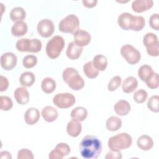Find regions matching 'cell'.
Listing matches in <instances>:
<instances>
[{
  "instance_id": "42",
  "label": "cell",
  "mask_w": 159,
  "mask_h": 159,
  "mask_svg": "<svg viewBox=\"0 0 159 159\" xmlns=\"http://www.w3.org/2000/svg\"><path fill=\"white\" fill-rule=\"evenodd\" d=\"M105 158L106 159H120L122 158V153L120 151L111 150L107 153Z\"/></svg>"
},
{
  "instance_id": "43",
  "label": "cell",
  "mask_w": 159,
  "mask_h": 159,
  "mask_svg": "<svg viewBox=\"0 0 159 159\" xmlns=\"http://www.w3.org/2000/svg\"><path fill=\"white\" fill-rule=\"evenodd\" d=\"M9 87V81L7 78L1 75L0 76V91H6Z\"/></svg>"
},
{
  "instance_id": "3",
  "label": "cell",
  "mask_w": 159,
  "mask_h": 159,
  "mask_svg": "<svg viewBox=\"0 0 159 159\" xmlns=\"http://www.w3.org/2000/svg\"><path fill=\"white\" fill-rule=\"evenodd\" d=\"M132 143L131 136L127 133L122 132L110 137L107 142V145L111 150L120 151L129 148Z\"/></svg>"
},
{
  "instance_id": "31",
  "label": "cell",
  "mask_w": 159,
  "mask_h": 159,
  "mask_svg": "<svg viewBox=\"0 0 159 159\" xmlns=\"http://www.w3.org/2000/svg\"><path fill=\"white\" fill-rule=\"evenodd\" d=\"M83 71L85 75L91 79L95 78L99 75V71L94 68L91 61H89L84 65Z\"/></svg>"
},
{
  "instance_id": "23",
  "label": "cell",
  "mask_w": 159,
  "mask_h": 159,
  "mask_svg": "<svg viewBox=\"0 0 159 159\" xmlns=\"http://www.w3.org/2000/svg\"><path fill=\"white\" fill-rule=\"evenodd\" d=\"M81 130L82 126L80 122L73 119L68 123L66 126L67 133L68 135L73 137H78L81 133Z\"/></svg>"
},
{
  "instance_id": "26",
  "label": "cell",
  "mask_w": 159,
  "mask_h": 159,
  "mask_svg": "<svg viewBox=\"0 0 159 159\" xmlns=\"http://www.w3.org/2000/svg\"><path fill=\"white\" fill-rule=\"evenodd\" d=\"M35 80V75L30 71H25L22 73L19 78L20 84L25 87L31 86L34 83Z\"/></svg>"
},
{
  "instance_id": "22",
  "label": "cell",
  "mask_w": 159,
  "mask_h": 159,
  "mask_svg": "<svg viewBox=\"0 0 159 159\" xmlns=\"http://www.w3.org/2000/svg\"><path fill=\"white\" fill-rule=\"evenodd\" d=\"M137 80L134 76H129L124 80L122 84V89L125 93H131L137 88Z\"/></svg>"
},
{
  "instance_id": "41",
  "label": "cell",
  "mask_w": 159,
  "mask_h": 159,
  "mask_svg": "<svg viewBox=\"0 0 159 159\" xmlns=\"http://www.w3.org/2000/svg\"><path fill=\"white\" fill-rule=\"evenodd\" d=\"M149 24L150 27L155 30H158L159 29V19L158 14H152L149 19Z\"/></svg>"
},
{
  "instance_id": "18",
  "label": "cell",
  "mask_w": 159,
  "mask_h": 159,
  "mask_svg": "<svg viewBox=\"0 0 159 159\" xmlns=\"http://www.w3.org/2000/svg\"><path fill=\"white\" fill-rule=\"evenodd\" d=\"M83 50V48L82 47L78 45L74 42H71L68 45L66 54L68 58L71 60H76L80 57Z\"/></svg>"
},
{
  "instance_id": "13",
  "label": "cell",
  "mask_w": 159,
  "mask_h": 159,
  "mask_svg": "<svg viewBox=\"0 0 159 159\" xmlns=\"http://www.w3.org/2000/svg\"><path fill=\"white\" fill-rule=\"evenodd\" d=\"M74 42L80 47L87 45L91 41V35L84 30L78 29L73 34Z\"/></svg>"
},
{
  "instance_id": "17",
  "label": "cell",
  "mask_w": 159,
  "mask_h": 159,
  "mask_svg": "<svg viewBox=\"0 0 159 159\" xmlns=\"http://www.w3.org/2000/svg\"><path fill=\"white\" fill-rule=\"evenodd\" d=\"M134 15L129 12L121 13L117 19V24L124 30H128L131 28Z\"/></svg>"
},
{
  "instance_id": "32",
  "label": "cell",
  "mask_w": 159,
  "mask_h": 159,
  "mask_svg": "<svg viewBox=\"0 0 159 159\" xmlns=\"http://www.w3.org/2000/svg\"><path fill=\"white\" fill-rule=\"evenodd\" d=\"M153 71L152 68L148 65H142L138 70V75L140 80L145 81L150 77V76L153 73Z\"/></svg>"
},
{
  "instance_id": "5",
  "label": "cell",
  "mask_w": 159,
  "mask_h": 159,
  "mask_svg": "<svg viewBox=\"0 0 159 159\" xmlns=\"http://www.w3.org/2000/svg\"><path fill=\"white\" fill-rule=\"evenodd\" d=\"M42 42L38 39H29L22 38L18 40L16 44V47L19 52L38 53L42 48Z\"/></svg>"
},
{
  "instance_id": "20",
  "label": "cell",
  "mask_w": 159,
  "mask_h": 159,
  "mask_svg": "<svg viewBox=\"0 0 159 159\" xmlns=\"http://www.w3.org/2000/svg\"><path fill=\"white\" fill-rule=\"evenodd\" d=\"M130 104L125 100H120L117 101L114 107L116 113L121 116H126L130 111Z\"/></svg>"
},
{
  "instance_id": "35",
  "label": "cell",
  "mask_w": 159,
  "mask_h": 159,
  "mask_svg": "<svg viewBox=\"0 0 159 159\" xmlns=\"http://www.w3.org/2000/svg\"><path fill=\"white\" fill-rule=\"evenodd\" d=\"M13 106L12 101L10 98L6 96L0 97V109L2 111H7L10 110Z\"/></svg>"
},
{
  "instance_id": "1",
  "label": "cell",
  "mask_w": 159,
  "mask_h": 159,
  "mask_svg": "<svg viewBox=\"0 0 159 159\" xmlns=\"http://www.w3.org/2000/svg\"><path fill=\"white\" fill-rule=\"evenodd\" d=\"M79 150L81 157L85 159L98 158L102 151L101 142L94 135H86L80 143Z\"/></svg>"
},
{
  "instance_id": "7",
  "label": "cell",
  "mask_w": 159,
  "mask_h": 159,
  "mask_svg": "<svg viewBox=\"0 0 159 159\" xmlns=\"http://www.w3.org/2000/svg\"><path fill=\"white\" fill-rule=\"evenodd\" d=\"M120 53L126 61L130 65L137 63L141 58L140 52L130 44H125L120 48Z\"/></svg>"
},
{
  "instance_id": "36",
  "label": "cell",
  "mask_w": 159,
  "mask_h": 159,
  "mask_svg": "<svg viewBox=\"0 0 159 159\" xmlns=\"http://www.w3.org/2000/svg\"><path fill=\"white\" fill-rule=\"evenodd\" d=\"M147 87L150 89H156L158 87V74L155 73L154 71L153 73L150 76V77L145 81Z\"/></svg>"
},
{
  "instance_id": "25",
  "label": "cell",
  "mask_w": 159,
  "mask_h": 159,
  "mask_svg": "<svg viewBox=\"0 0 159 159\" xmlns=\"http://www.w3.org/2000/svg\"><path fill=\"white\" fill-rule=\"evenodd\" d=\"M70 116L73 120L81 122L86 119L88 116V111L86 108L82 106H78L71 111Z\"/></svg>"
},
{
  "instance_id": "28",
  "label": "cell",
  "mask_w": 159,
  "mask_h": 159,
  "mask_svg": "<svg viewBox=\"0 0 159 159\" xmlns=\"http://www.w3.org/2000/svg\"><path fill=\"white\" fill-rule=\"evenodd\" d=\"M26 16L25 10L21 7H15L10 12L9 17L13 22L22 21Z\"/></svg>"
},
{
  "instance_id": "8",
  "label": "cell",
  "mask_w": 159,
  "mask_h": 159,
  "mask_svg": "<svg viewBox=\"0 0 159 159\" xmlns=\"http://www.w3.org/2000/svg\"><path fill=\"white\" fill-rule=\"evenodd\" d=\"M143 43L146 47L147 53L152 57L158 55V40L157 36L152 32L147 33L143 39Z\"/></svg>"
},
{
  "instance_id": "11",
  "label": "cell",
  "mask_w": 159,
  "mask_h": 159,
  "mask_svg": "<svg viewBox=\"0 0 159 159\" xmlns=\"http://www.w3.org/2000/svg\"><path fill=\"white\" fill-rule=\"evenodd\" d=\"M1 66L5 70H11L16 65L17 58L12 52H6L1 56Z\"/></svg>"
},
{
  "instance_id": "6",
  "label": "cell",
  "mask_w": 159,
  "mask_h": 159,
  "mask_svg": "<svg viewBox=\"0 0 159 159\" xmlns=\"http://www.w3.org/2000/svg\"><path fill=\"white\" fill-rule=\"evenodd\" d=\"M80 20L75 14H69L61 20L58 25L59 30L63 33L75 34L79 28Z\"/></svg>"
},
{
  "instance_id": "34",
  "label": "cell",
  "mask_w": 159,
  "mask_h": 159,
  "mask_svg": "<svg viewBox=\"0 0 159 159\" xmlns=\"http://www.w3.org/2000/svg\"><path fill=\"white\" fill-rule=\"evenodd\" d=\"M147 107L152 112H158L159 111V97L157 95L151 96L147 102Z\"/></svg>"
},
{
  "instance_id": "40",
  "label": "cell",
  "mask_w": 159,
  "mask_h": 159,
  "mask_svg": "<svg viewBox=\"0 0 159 159\" xmlns=\"http://www.w3.org/2000/svg\"><path fill=\"white\" fill-rule=\"evenodd\" d=\"M18 159H33V153L29 149L22 148L19 150L17 153Z\"/></svg>"
},
{
  "instance_id": "38",
  "label": "cell",
  "mask_w": 159,
  "mask_h": 159,
  "mask_svg": "<svg viewBox=\"0 0 159 159\" xmlns=\"http://www.w3.org/2000/svg\"><path fill=\"white\" fill-rule=\"evenodd\" d=\"M37 58L33 55H28L23 58V66L26 68H31L36 65Z\"/></svg>"
},
{
  "instance_id": "24",
  "label": "cell",
  "mask_w": 159,
  "mask_h": 159,
  "mask_svg": "<svg viewBox=\"0 0 159 159\" xmlns=\"http://www.w3.org/2000/svg\"><path fill=\"white\" fill-rule=\"evenodd\" d=\"M28 30L27 24L22 21L14 23L11 28V34L15 37H20L25 35Z\"/></svg>"
},
{
  "instance_id": "2",
  "label": "cell",
  "mask_w": 159,
  "mask_h": 159,
  "mask_svg": "<svg viewBox=\"0 0 159 159\" xmlns=\"http://www.w3.org/2000/svg\"><path fill=\"white\" fill-rule=\"evenodd\" d=\"M63 81L73 90H80L84 86V81L80 75L78 71L74 68L68 67L62 73Z\"/></svg>"
},
{
  "instance_id": "44",
  "label": "cell",
  "mask_w": 159,
  "mask_h": 159,
  "mask_svg": "<svg viewBox=\"0 0 159 159\" xmlns=\"http://www.w3.org/2000/svg\"><path fill=\"white\" fill-rule=\"evenodd\" d=\"M82 2L85 7L91 8L96 5L98 1L96 0H83Z\"/></svg>"
},
{
  "instance_id": "27",
  "label": "cell",
  "mask_w": 159,
  "mask_h": 159,
  "mask_svg": "<svg viewBox=\"0 0 159 159\" xmlns=\"http://www.w3.org/2000/svg\"><path fill=\"white\" fill-rule=\"evenodd\" d=\"M41 88L45 93H52L56 88V82L53 78L46 77L42 81Z\"/></svg>"
},
{
  "instance_id": "29",
  "label": "cell",
  "mask_w": 159,
  "mask_h": 159,
  "mask_svg": "<svg viewBox=\"0 0 159 159\" xmlns=\"http://www.w3.org/2000/svg\"><path fill=\"white\" fill-rule=\"evenodd\" d=\"M93 64L94 68L98 71H104L107 65V60L102 55H97L93 58Z\"/></svg>"
},
{
  "instance_id": "45",
  "label": "cell",
  "mask_w": 159,
  "mask_h": 159,
  "mask_svg": "<svg viewBox=\"0 0 159 159\" xmlns=\"http://www.w3.org/2000/svg\"><path fill=\"white\" fill-rule=\"evenodd\" d=\"M1 154V158H7V159H11L12 156L11 153L7 151H2L0 153Z\"/></svg>"
},
{
  "instance_id": "37",
  "label": "cell",
  "mask_w": 159,
  "mask_h": 159,
  "mask_svg": "<svg viewBox=\"0 0 159 159\" xmlns=\"http://www.w3.org/2000/svg\"><path fill=\"white\" fill-rule=\"evenodd\" d=\"M147 97H148V93L143 89H140L135 91L133 96L134 100L137 103H139V104L144 102L147 99Z\"/></svg>"
},
{
  "instance_id": "10",
  "label": "cell",
  "mask_w": 159,
  "mask_h": 159,
  "mask_svg": "<svg viewBox=\"0 0 159 159\" xmlns=\"http://www.w3.org/2000/svg\"><path fill=\"white\" fill-rule=\"evenodd\" d=\"M39 34L42 37L48 38L54 32L55 27L53 22L48 19H44L39 22L37 27Z\"/></svg>"
},
{
  "instance_id": "12",
  "label": "cell",
  "mask_w": 159,
  "mask_h": 159,
  "mask_svg": "<svg viewBox=\"0 0 159 159\" xmlns=\"http://www.w3.org/2000/svg\"><path fill=\"white\" fill-rule=\"evenodd\" d=\"M70 152V146L65 143H58L55 148L50 152L48 157L50 159H62Z\"/></svg>"
},
{
  "instance_id": "39",
  "label": "cell",
  "mask_w": 159,
  "mask_h": 159,
  "mask_svg": "<svg viewBox=\"0 0 159 159\" xmlns=\"http://www.w3.org/2000/svg\"><path fill=\"white\" fill-rule=\"evenodd\" d=\"M121 81H122V79L120 76H115L112 77L108 83V85H107L108 90L110 91H115L118 87L120 86V85L121 84Z\"/></svg>"
},
{
  "instance_id": "30",
  "label": "cell",
  "mask_w": 159,
  "mask_h": 159,
  "mask_svg": "<svg viewBox=\"0 0 159 159\" xmlns=\"http://www.w3.org/2000/svg\"><path fill=\"white\" fill-rule=\"evenodd\" d=\"M106 126L108 130L116 131L121 127L122 120L117 116H111L106 120Z\"/></svg>"
},
{
  "instance_id": "9",
  "label": "cell",
  "mask_w": 159,
  "mask_h": 159,
  "mask_svg": "<svg viewBox=\"0 0 159 159\" xmlns=\"http://www.w3.org/2000/svg\"><path fill=\"white\" fill-rule=\"evenodd\" d=\"M76 101L75 96L69 93L57 94L53 98V104L59 108L66 109L73 106Z\"/></svg>"
},
{
  "instance_id": "21",
  "label": "cell",
  "mask_w": 159,
  "mask_h": 159,
  "mask_svg": "<svg viewBox=\"0 0 159 159\" xmlns=\"http://www.w3.org/2000/svg\"><path fill=\"white\" fill-rule=\"evenodd\" d=\"M138 147L142 150H150L153 146V141L152 139L147 135H142L140 136L137 140Z\"/></svg>"
},
{
  "instance_id": "33",
  "label": "cell",
  "mask_w": 159,
  "mask_h": 159,
  "mask_svg": "<svg viewBox=\"0 0 159 159\" xmlns=\"http://www.w3.org/2000/svg\"><path fill=\"white\" fill-rule=\"evenodd\" d=\"M145 20L141 16H134L130 29L134 31H140L145 26Z\"/></svg>"
},
{
  "instance_id": "14",
  "label": "cell",
  "mask_w": 159,
  "mask_h": 159,
  "mask_svg": "<svg viewBox=\"0 0 159 159\" xmlns=\"http://www.w3.org/2000/svg\"><path fill=\"white\" fill-rule=\"evenodd\" d=\"M153 5L152 0H135L132 3V8L135 12L140 13L150 9Z\"/></svg>"
},
{
  "instance_id": "19",
  "label": "cell",
  "mask_w": 159,
  "mask_h": 159,
  "mask_svg": "<svg viewBox=\"0 0 159 159\" xmlns=\"http://www.w3.org/2000/svg\"><path fill=\"white\" fill-rule=\"evenodd\" d=\"M42 116L45 121L52 122L57 119L58 113L55 107L50 106H47L43 108L42 111Z\"/></svg>"
},
{
  "instance_id": "4",
  "label": "cell",
  "mask_w": 159,
  "mask_h": 159,
  "mask_svg": "<svg viewBox=\"0 0 159 159\" xmlns=\"http://www.w3.org/2000/svg\"><path fill=\"white\" fill-rule=\"evenodd\" d=\"M65 47V40L60 35H55L49 40L46 45V53L52 59L58 58Z\"/></svg>"
},
{
  "instance_id": "15",
  "label": "cell",
  "mask_w": 159,
  "mask_h": 159,
  "mask_svg": "<svg viewBox=\"0 0 159 159\" xmlns=\"http://www.w3.org/2000/svg\"><path fill=\"white\" fill-rule=\"evenodd\" d=\"M14 96L17 102L20 105L26 104L29 101V93L24 87L17 88L14 93Z\"/></svg>"
},
{
  "instance_id": "16",
  "label": "cell",
  "mask_w": 159,
  "mask_h": 159,
  "mask_svg": "<svg viewBox=\"0 0 159 159\" xmlns=\"http://www.w3.org/2000/svg\"><path fill=\"white\" fill-rule=\"evenodd\" d=\"M39 111L35 107L29 108L24 114V120L28 125H34L39 121Z\"/></svg>"
}]
</instances>
